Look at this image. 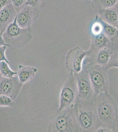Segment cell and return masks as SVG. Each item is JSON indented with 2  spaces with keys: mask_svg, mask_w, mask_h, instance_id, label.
<instances>
[{
  "mask_svg": "<svg viewBox=\"0 0 118 132\" xmlns=\"http://www.w3.org/2000/svg\"><path fill=\"white\" fill-rule=\"evenodd\" d=\"M94 103L100 127L111 129L112 122L118 116V107L115 101L108 92L97 95Z\"/></svg>",
  "mask_w": 118,
  "mask_h": 132,
  "instance_id": "obj_1",
  "label": "cell"
},
{
  "mask_svg": "<svg viewBox=\"0 0 118 132\" xmlns=\"http://www.w3.org/2000/svg\"><path fill=\"white\" fill-rule=\"evenodd\" d=\"M74 108L79 132H96L100 124L95 103L77 101Z\"/></svg>",
  "mask_w": 118,
  "mask_h": 132,
  "instance_id": "obj_2",
  "label": "cell"
},
{
  "mask_svg": "<svg viewBox=\"0 0 118 132\" xmlns=\"http://www.w3.org/2000/svg\"><path fill=\"white\" fill-rule=\"evenodd\" d=\"M32 38L31 30L20 27L15 18L3 34L0 35V46H6L11 50H19L27 45Z\"/></svg>",
  "mask_w": 118,
  "mask_h": 132,
  "instance_id": "obj_3",
  "label": "cell"
},
{
  "mask_svg": "<svg viewBox=\"0 0 118 132\" xmlns=\"http://www.w3.org/2000/svg\"><path fill=\"white\" fill-rule=\"evenodd\" d=\"M48 132H79L74 107L58 111L50 121Z\"/></svg>",
  "mask_w": 118,
  "mask_h": 132,
  "instance_id": "obj_4",
  "label": "cell"
},
{
  "mask_svg": "<svg viewBox=\"0 0 118 132\" xmlns=\"http://www.w3.org/2000/svg\"><path fill=\"white\" fill-rule=\"evenodd\" d=\"M82 68L88 73L95 96L100 93L108 92V70L106 67L92 62L83 61Z\"/></svg>",
  "mask_w": 118,
  "mask_h": 132,
  "instance_id": "obj_5",
  "label": "cell"
},
{
  "mask_svg": "<svg viewBox=\"0 0 118 132\" xmlns=\"http://www.w3.org/2000/svg\"><path fill=\"white\" fill-rule=\"evenodd\" d=\"M78 96V87L74 74L69 73L60 91L58 111L74 107Z\"/></svg>",
  "mask_w": 118,
  "mask_h": 132,
  "instance_id": "obj_6",
  "label": "cell"
},
{
  "mask_svg": "<svg viewBox=\"0 0 118 132\" xmlns=\"http://www.w3.org/2000/svg\"><path fill=\"white\" fill-rule=\"evenodd\" d=\"M78 87L77 101L82 102H94L95 94L88 73L82 68L80 72L74 74Z\"/></svg>",
  "mask_w": 118,
  "mask_h": 132,
  "instance_id": "obj_7",
  "label": "cell"
},
{
  "mask_svg": "<svg viewBox=\"0 0 118 132\" xmlns=\"http://www.w3.org/2000/svg\"><path fill=\"white\" fill-rule=\"evenodd\" d=\"M89 54V50L85 51L78 47L71 49L67 53L65 60V67L69 73L75 74L80 72L84 60Z\"/></svg>",
  "mask_w": 118,
  "mask_h": 132,
  "instance_id": "obj_8",
  "label": "cell"
},
{
  "mask_svg": "<svg viewBox=\"0 0 118 132\" xmlns=\"http://www.w3.org/2000/svg\"><path fill=\"white\" fill-rule=\"evenodd\" d=\"M23 84L20 81L17 75L11 78L1 75L0 94L9 96L14 101L17 99L21 91Z\"/></svg>",
  "mask_w": 118,
  "mask_h": 132,
  "instance_id": "obj_9",
  "label": "cell"
},
{
  "mask_svg": "<svg viewBox=\"0 0 118 132\" xmlns=\"http://www.w3.org/2000/svg\"><path fill=\"white\" fill-rule=\"evenodd\" d=\"M40 10L27 5L17 14L16 20L18 25L22 28L31 30L32 25L39 17Z\"/></svg>",
  "mask_w": 118,
  "mask_h": 132,
  "instance_id": "obj_10",
  "label": "cell"
},
{
  "mask_svg": "<svg viewBox=\"0 0 118 132\" xmlns=\"http://www.w3.org/2000/svg\"><path fill=\"white\" fill-rule=\"evenodd\" d=\"M89 50L90 54L84 61L92 62L106 68L114 54L112 45L93 51Z\"/></svg>",
  "mask_w": 118,
  "mask_h": 132,
  "instance_id": "obj_11",
  "label": "cell"
},
{
  "mask_svg": "<svg viewBox=\"0 0 118 132\" xmlns=\"http://www.w3.org/2000/svg\"><path fill=\"white\" fill-rule=\"evenodd\" d=\"M17 14L11 3L0 9V35L3 34L7 28L15 21Z\"/></svg>",
  "mask_w": 118,
  "mask_h": 132,
  "instance_id": "obj_12",
  "label": "cell"
},
{
  "mask_svg": "<svg viewBox=\"0 0 118 132\" xmlns=\"http://www.w3.org/2000/svg\"><path fill=\"white\" fill-rule=\"evenodd\" d=\"M102 20L108 24L117 28L118 23V9L115 7L109 9L98 8L94 9Z\"/></svg>",
  "mask_w": 118,
  "mask_h": 132,
  "instance_id": "obj_13",
  "label": "cell"
},
{
  "mask_svg": "<svg viewBox=\"0 0 118 132\" xmlns=\"http://www.w3.org/2000/svg\"><path fill=\"white\" fill-rule=\"evenodd\" d=\"M37 71V69L35 67L20 64L18 66L17 75L20 81L24 85L33 79Z\"/></svg>",
  "mask_w": 118,
  "mask_h": 132,
  "instance_id": "obj_14",
  "label": "cell"
},
{
  "mask_svg": "<svg viewBox=\"0 0 118 132\" xmlns=\"http://www.w3.org/2000/svg\"><path fill=\"white\" fill-rule=\"evenodd\" d=\"M112 45V44L110 39L103 33L97 36L91 37V46L89 50L93 51Z\"/></svg>",
  "mask_w": 118,
  "mask_h": 132,
  "instance_id": "obj_15",
  "label": "cell"
},
{
  "mask_svg": "<svg viewBox=\"0 0 118 132\" xmlns=\"http://www.w3.org/2000/svg\"><path fill=\"white\" fill-rule=\"evenodd\" d=\"M104 32L103 20L98 15L92 21L90 27V33L91 37L100 35Z\"/></svg>",
  "mask_w": 118,
  "mask_h": 132,
  "instance_id": "obj_16",
  "label": "cell"
},
{
  "mask_svg": "<svg viewBox=\"0 0 118 132\" xmlns=\"http://www.w3.org/2000/svg\"><path fill=\"white\" fill-rule=\"evenodd\" d=\"M103 33L113 43L118 41V29L117 27L108 24L103 20Z\"/></svg>",
  "mask_w": 118,
  "mask_h": 132,
  "instance_id": "obj_17",
  "label": "cell"
},
{
  "mask_svg": "<svg viewBox=\"0 0 118 132\" xmlns=\"http://www.w3.org/2000/svg\"><path fill=\"white\" fill-rule=\"evenodd\" d=\"M94 9L98 8L109 9L115 7L118 2V0H96L93 2Z\"/></svg>",
  "mask_w": 118,
  "mask_h": 132,
  "instance_id": "obj_18",
  "label": "cell"
},
{
  "mask_svg": "<svg viewBox=\"0 0 118 132\" xmlns=\"http://www.w3.org/2000/svg\"><path fill=\"white\" fill-rule=\"evenodd\" d=\"M0 74L2 76L11 78L17 75V72L11 69L9 64L6 62L2 61L0 62Z\"/></svg>",
  "mask_w": 118,
  "mask_h": 132,
  "instance_id": "obj_19",
  "label": "cell"
},
{
  "mask_svg": "<svg viewBox=\"0 0 118 132\" xmlns=\"http://www.w3.org/2000/svg\"><path fill=\"white\" fill-rule=\"evenodd\" d=\"M13 99L5 95L0 96V106L1 107L13 108L15 105V102Z\"/></svg>",
  "mask_w": 118,
  "mask_h": 132,
  "instance_id": "obj_20",
  "label": "cell"
},
{
  "mask_svg": "<svg viewBox=\"0 0 118 132\" xmlns=\"http://www.w3.org/2000/svg\"><path fill=\"white\" fill-rule=\"evenodd\" d=\"M26 5L40 10L46 6V0H27Z\"/></svg>",
  "mask_w": 118,
  "mask_h": 132,
  "instance_id": "obj_21",
  "label": "cell"
},
{
  "mask_svg": "<svg viewBox=\"0 0 118 132\" xmlns=\"http://www.w3.org/2000/svg\"><path fill=\"white\" fill-rule=\"evenodd\" d=\"M11 3L13 5L17 13L20 12L25 7L27 0H10Z\"/></svg>",
  "mask_w": 118,
  "mask_h": 132,
  "instance_id": "obj_22",
  "label": "cell"
},
{
  "mask_svg": "<svg viewBox=\"0 0 118 132\" xmlns=\"http://www.w3.org/2000/svg\"><path fill=\"white\" fill-rule=\"evenodd\" d=\"M113 68H118V54L114 53L106 68L109 70Z\"/></svg>",
  "mask_w": 118,
  "mask_h": 132,
  "instance_id": "obj_23",
  "label": "cell"
},
{
  "mask_svg": "<svg viewBox=\"0 0 118 132\" xmlns=\"http://www.w3.org/2000/svg\"><path fill=\"white\" fill-rule=\"evenodd\" d=\"M7 48V47L5 45L0 46V60L1 61H4L6 62L9 64L10 62L7 58L6 54H5V52Z\"/></svg>",
  "mask_w": 118,
  "mask_h": 132,
  "instance_id": "obj_24",
  "label": "cell"
},
{
  "mask_svg": "<svg viewBox=\"0 0 118 132\" xmlns=\"http://www.w3.org/2000/svg\"><path fill=\"white\" fill-rule=\"evenodd\" d=\"M111 129L113 132H118V116L112 122Z\"/></svg>",
  "mask_w": 118,
  "mask_h": 132,
  "instance_id": "obj_25",
  "label": "cell"
},
{
  "mask_svg": "<svg viewBox=\"0 0 118 132\" xmlns=\"http://www.w3.org/2000/svg\"><path fill=\"white\" fill-rule=\"evenodd\" d=\"M11 3L10 0H0V9Z\"/></svg>",
  "mask_w": 118,
  "mask_h": 132,
  "instance_id": "obj_26",
  "label": "cell"
},
{
  "mask_svg": "<svg viewBox=\"0 0 118 132\" xmlns=\"http://www.w3.org/2000/svg\"><path fill=\"white\" fill-rule=\"evenodd\" d=\"M96 132H112V131L111 129H108V128H105L103 127H99L98 129L97 130Z\"/></svg>",
  "mask_w": 118,
  "mask_h": 132,
  "instance_id": "obj_27",
  "label": "cell"
},
{
  "mask_svg": "<svg viewBox=\"0 0 118 132\" xmlns=\"http://www.w3.org/2000/svg\"><path fill=\"white\" fill-rule=\"evenodd\" d=\"M81 1H84V0H81ZM91 1H92L93 2H95V1H96V0H90Z\"/></svg>",
  "mask_w": 118,
  "mask_h": 132,
  "instance_id": "obj_28",
  "label": "cell"
},
{
  "mask_svg": "<svg viewBox=\"0 0 118 132\" xmlns=\"http://www.w3.org/2000/svg\"><path fill=\"white\" fill-rule=\"evenodd\" d=\"M116 6H117V7H116L117 8H118V3H117V4L116 5Z\"/></svg>",
  "mask_w": 118,
  "mask_h": 132,
  "instance_id": "obj_29",
  "label": "cell"
},
{
  "mask_svg": "<svg viewBox=\"0 0 118 132\" xmlns=\"http://www.w3.org/2000/svg\"><path fill=\"white\" fill-rule=\"evenodd\" d=\"M117 28H118V26H117Z\"/></svg>",
  "mask_w": 118,
  "mask_h": 132,
  "instance_id": "obj_30",
  "label": "cell"
}]
</instances>
